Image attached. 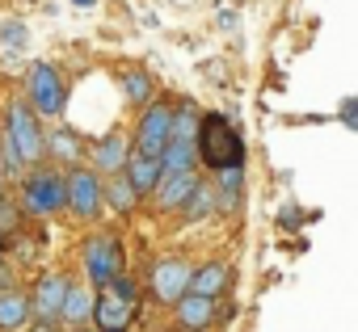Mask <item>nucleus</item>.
Returning a JSON list of instances; mask_svg holds the SVG:
<instances>
[{
	"instance_id": "6e6552de",
	"label": "nucleus",
	"mask_w": 358,
	"mask_h": 332,
	"mask_svg": "<svg viewBox=\"0 0 358 332\" xmlns=\"http://www.w3.org/2000/svg\"><path fill=\"white\" fill-rule=\"evenodd\" d=\"M64 202H68L76 215H97V206H101V181H97L89 169H76V173L64 181Z\"/></svg>"
},
{
	"instance_id": "dca6fc26",
	"label": "nucleus",
	"mask_w": 358,
	"mask_h": 332,
	"mask_svg": "<svg viewBox=\"0 0 358 332\" xmlns=\"http://www.w3.org/2000/svg\"><path fill=\"white\" fill-rule=\"evenodd\" d=\"M224 278H228V269L224 265H203L199 273H190V286L186 290H194V294H215V290H224Z\"/></svg>"
},
{
	"instance_id": "20e7f679",
	"label": "nucleus",
	"mask_w": 358,
	"mask_h": 332,
	"mask_svg": "<svg viewBox=\"0 0 358 332\" xmlns=\"http://www.w3.org/2000/svg\"><path fill=\"white\" fill-rule=\"evenodd\" d=\"M30 101L47 118H55L64 110V84H59V76H55L51 63H34V72H30Z\"/></svg>"
},
{
	"instance_id": "1a4fd4ad",
	"label": "nucleus",
	"mask_w": 358,
	"mask_h": 332,
	"mask_svg": "<svg viewBox=\"0 0 358 332\" xmlns=\"http://www.w3.org/2000/svg\"><path fill=\"white\" fill-rule=\"evenodd\" d=\"M186 286H190V265H182V261H160V265H152V290L164 303H177V294H186Z\"/></svg>"
},
{
	"instance_id": "f3484780",
	"label": "nucleus",
	"mask_w": 358,
	"mask_h": 332,
	"mask_svg": "<svg viewBox=\"0 0 358 332\" xmlns=\"http://www.w3.org/2000/svg\"><path fill=\"white\" fill-rule=\"evenodd\" d=\"M89 311H93L89 290L68 286V290H64V303H59V315H64V319H72V324H80V319H89Z\"/></svg>"
},
{
	"instance_id": "4be33fe9",
	"label": "nucleus",
	"mask_w": 358,
	"mask_h": 332,
	"mask_svg": "<svg viewBox=\"0 0 358 332\" xmlns=\"http://www.w3.org/2000/svg\"><path fill=\"white\" fill-rule=\"evenodd\" d=\"M5 43H9V47H26V43H30V30H26L22 22H5Z\"/></svg>"
},
{
	"instance_id": "412c9836",
	"label": "nucleus",
	"mask_w": 358,
	"mask_h": 332,
	"mask_svg": "<svg viewBox=\"0 0 358 332\" xmlns=\"http://www.w3.org/2000/svg\"><path fill=\"white\" fill-rule=\"evenodd\" d=\"M106 194H110V202H114L118 211H127V206H135V190H131V181H122V177H114Z\"/></svg>"
},
{
	"instance_id": "b1692460",
	"label": "nucleus",
	"mask_w": 358,
	"mask_h": 332,
	"mask_svg": "<svg viewBox=\"0 0 358 332\" xmlns=\"http://www.w3.org/2000/svg\"><path fill=\"white\" fill-rule=\"evenodd\" d=\"M34 332H51V319H43V315H38V328H34Z\"/></svg>"
},
{
	"instance_id": "0eeeda50",
	"label": "nucleus",
	"mask_w": 358,
	"mask_h": 332,
	"mask_svg": "<svg viewBox=\"0 0 358 332\" xmlns=\"http://www.w3.org/2000/svg\"><path fill=\"white\" fill-rule=\"evenodd\" d=\"M169 126H173V110L169 105H152L139 122V135H135V147L143 156H160L164 143H169Z\"/></svg>"
},
{
	"instance_id": "4468645a",
	"label": "nucleus",
	"mask_w": 358,
	"mask_h": 332,
	"mask_svg": "<svg viewBox=\"0 0 358 332\" xmlns=\"http://www.w3.org/2000/svg\"><path fill=\"white\" fill-rule=\"evenodd\" d=\"M30 319V299L22 290H0V328L13 332Z\"/></svg>"
},
{
	"instance_id": "a211bd4d",
	"label": "nucleus",
	"mask_w": 358,
	"mask_h": 332,
	"mask_svg": "<svg viewBox=\"0 0 358 332\" xmlns=\"http://www.w3.org/2000/svg\"><path fill=\"white\" fill-rule=\"evenodd\" d=\"M186 211H190V219L211 215V211H215V190H207V186H199V181H194V190L186 194Z\"/></svg>"
},
{
	"instance_id": "f257e3e1",
	"label": "nucleus",
	"mask_w": 358,
	"mask_h": 332,
	"mask_svg": "<svg viewBox=\"0 0 358 332\" xmlns=\"http://www.w3.org/2000/svg\"><path fill=\"white\" fill-rule=\"evenodd\" d=\"M194 135H199V151L211 169H236V164H245V143H241L236 126L224 122V114H207L194 126Z\"/></svg>"
},
{
	"instance_id": "5701e85b",
	"label": "nucleus",
	"mask_w": 358,
	"mask_h": 332,
	"mask_svg": "<svg viewBox=\"0 0 358 332\" xmlns=\"http://www.w3.org/2000/svg\"><path fill=\"white\" fill-rule=\"evenodd\" d=\"M51 143H55V151H64V156H72V151H76V143H72L68 135H59V139H51Z\"/></svg>"
},
{
	"instance_id": "f03ea898",
	"label": "nucleus",
	"mask_w": 358,
	"mask_h": 332,
	"mask_svg": "<svg viewBox=\"0 0 358 332\" xmlns=\"http://www.w3.org/2000/svg\"><path fill=\"white\" fill-rule=\"evenodd\" d=\"M131 315H135V286H131L127 278H110V282L101 286V294L93 299V319H97V328H101V332H127Z\"/></svg>"
},
{
	"instance_id": "6ab92c4d",
	"label": "nucleus",
	"mask_w": 358,
	"mask_h": 332,
	"mask_svg": "<svg viewBox=\"0 0 358 332\" xmlns=\"http://www.w3.org/2000/svg\"><path fill=\"white\" fill-rule=\"evenodd\" d=\"M122 93H127L131 101H148V97H152V80H148L143 72H127V76H122Z\"/></svg>"
},
{
	"instance_id": "423d86ee",
	"label": "nucleus",
	"mask_w": 358,
	"mask_h": 332,
	"mask_svg": "<svg viewBox=\"0 0 358 332\" xmlns=\"http://www.w3.org/2000/svg\"><path fill=\"white\" fill-rule=\"evenodd\" d=\"M64 206V177L59 173H34L26 181V211L30 215H51Z\"/></svg>"
},
{
	"instance_id": "393cba45",
	"label": "nucleus",
	"mask_w": 358,
	"mask_h": 332,
	"mask_svg": "<svg viewBox=\"0 0 358 332\" xmlns=\"http://www.w3.org/2000/svg\"><path fill=\"white\" fill-rule=\"evenodd\" d=\"M76 5H85V9H89V5H97V0H76Z\"/></svg>"
},
{
	"instance_id": "9d476101",
	"label": "nucleus",
	"mask_w": 358,
	"mask_h": 332,
	"mask_svg": "<svg viewBox=\"0 0 358 332\" xmlns=\"http://www.w3.org/2000/svg\"><path fill=\"white\" fill-rule=\"evenodd\" d=\"M64 290H68V278L64 273H47L30 299V311H38L43 319H59V303H64Z\"/></svg>"
},
{
	"instance_id": "aec40b11",
	"label": "nucleus",
	"mask_w": 358,
	"mask_h": 332,
	"mask_svg": "<svg viewBox=\"0 0 358 332\" xmlns=\"http://www.w3.org/2000/svg\"><path fill=\"white\" fill-rule=\"evenodd\" d=\"M194 126H199V118H194L190 110H182V114H173V126H169V139H186V143H190V135H194Z\"/></svg>"
},
{
	"instance_id": "ddd939ff",
	"label": "nucleus",
	"mask_w": 358,
	"mask_h": 332,
	"mask_svg": "<svg viewBox=\"0 0 358 332\" xmlns=\"http://www.w3.org/2000/svg\"><path fill=\"white\" fill-rule=\"evenodd\" d=\"M127 156H131L127 139H122V135H110V139H101V143L93 147V169H101V173H122Z\"/></svg>"
},
{
	"instance_id": "f8f14e48",
	"label": "nucleus",
	"mask_w": 358,
	"mask_h": 332,
	"mask_svg": "<svg viewBox=\"0 0 358 332\" xmlns=\"http://www.w3.org/2000/svg\"><path fill=\"white\" fill-rule=\"evenodd\" d=\"M190 190H194V169H186V173H164V177L156 181V202H160L164 211H173V206L186 202Z\"/></svg>"
},
{
	"instance_id": "2eb2a0df",
	"label": "nucleus",
	"mask_w": 358,
	"mask_h": 332,
	"mask_svg": "<svg viewBox=\"0 0 358 332\" xmlns=\"http://www.w3.org/2000/svg\"><path fill=\"white\" fill-rule=\"evenodd\" d=\"M177 311H182V324L186 328H203L211 315H215V307H211V299L207 294H177Z\"/></svg>"
},
{
	"instance_id": "39448f33",
	"label": "nucleus",
	"mask_w": 358,
	"mask_h": 332,
	"mask_svg": "<svg viewBox=\"0 0 358 332\" xmlns=\"http://www.w3.org/2000/svg\"><path fill=\"white\" fill-rule=\"evenodd\" d=\"M85 265H89V278H93L97 286H106L110 278L122 273V244H118L114 236H97V240L89 244V252H85Z\"/></svg>"
},
{
	"instance_id": "9b49d317",
	"label": "nucleus",
	"mask_w": 358,
	"mask_h": 332,
	"mask_svg": "<svg viewBox=\"0 0 358 332\" xmlns=\"http://www.w3.org/2000/svg\"><path fill=\"white\" fill-rule=\"evenodd\" d=\"M127 181H131V190L135 194H148V190H156V181H160V156H143V151H135V156H127Z\"/></svg>"
},
{
	"instance_id": "7ed1b4c3",
	"label": "nucleus",
	"mask_w": 358,
	"mask_h": 332,
	"mask_svg": "<svg viewBox=\"0 0 358 332\" xmlns=\"http://www.w3.org/2000/svg\"><path fill=\"white\" fill-rule=\"evenodd\" d=\"M5 143L17 151V160H38L43 156V135H38V118L26 101H13L9 105V118H5Z\"/></svg>"
}]
</instances>
